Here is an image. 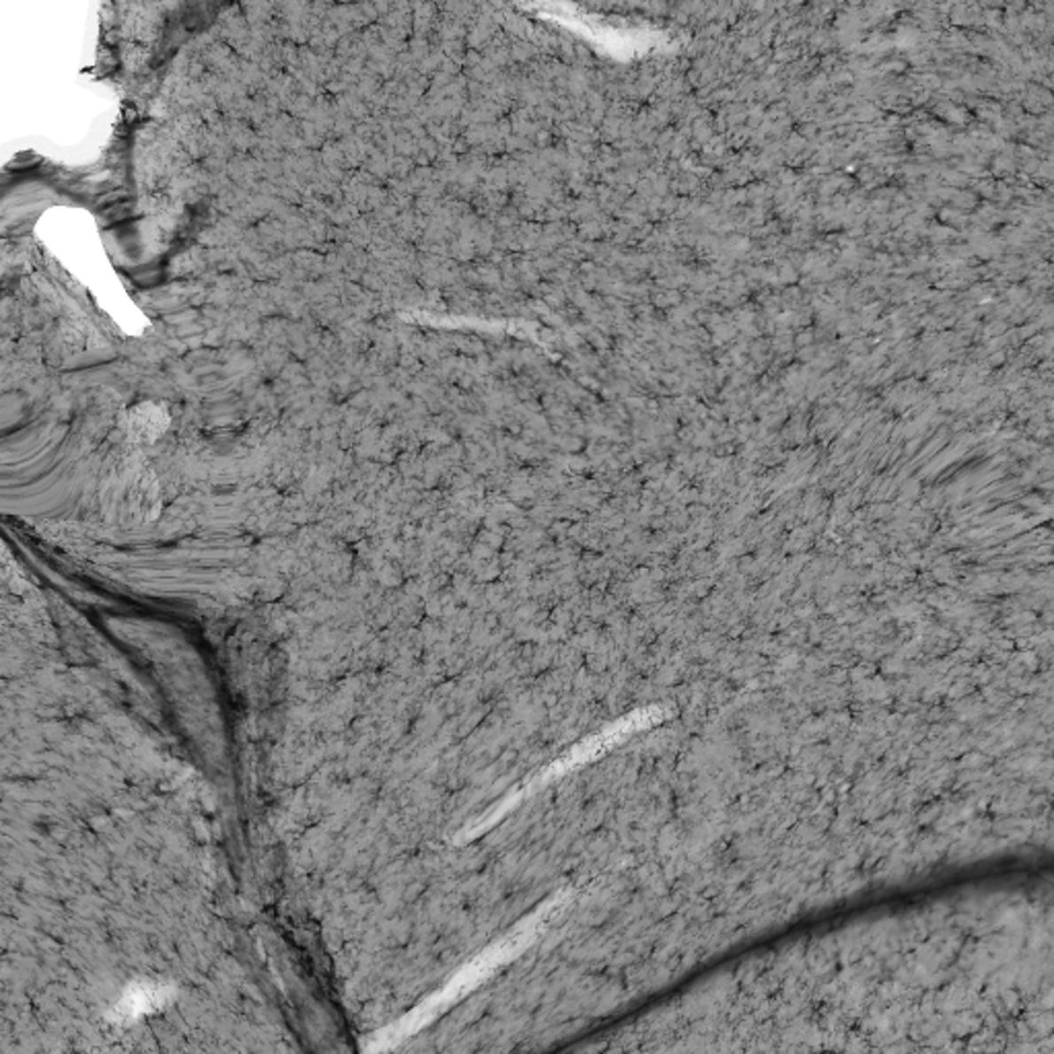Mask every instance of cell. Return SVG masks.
Wrapping results in <instances>:
<instances>
[{"instance_id":"obj_2","label":"cell","mask_w":1054,"mask_h":1054,"mask_svg":"<svg viewBox=\"0 0 1054 1054\" xmlns=\"http://www.w3.org/2000/svg\"><path fill=\"white\" fill-rule=\"evenodd\" d=\"M165 418L159 410H152V406L144 404L132 412V429L137 434H143V439H152L163 431Z\"/></svg>"},{"instance_id":"obj_1","label":"cell","mask_w":1054,"mask_h":1054,"mask_svg":"<svg viewBox=\"0 0 1054 1054\" xmlns=\"http://www.w3.org/2000/svg\"><path fill=\"white\" fill-rule=\"evenodd\" d=\"M165 1001H168V988L144 985L140 988H130V991L124 995V999L120 1001L118 1009L126 1019H130L137 1018V1015L149 1013L152 1009L161 1007Z\"/></svg>"}]
</instances>
